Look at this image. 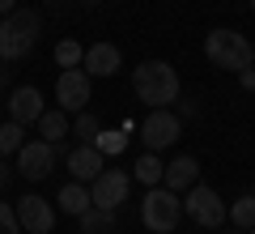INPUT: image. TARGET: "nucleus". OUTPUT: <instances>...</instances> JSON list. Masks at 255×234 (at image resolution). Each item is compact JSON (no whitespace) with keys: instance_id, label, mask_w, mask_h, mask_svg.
I'll list each match as a JSON object with an SVG mask.
<instances>
[{"instance_id":"nucleus-1","label":"nucleus","mask_w":255,"mask_h":234,"mask_svg":"<svg viewBox=\"0 0 255 234\" xmlns=\"http://www.w3.org/2000/svg\"><path fill=\"white\" fill-rule=\"evenodd\" d=\"M38 34H43V21H38L34 9H21L17 4L13 13H4V21H0V60L4 64L26 60V55L34 51Z\"/></svg>"},{"instance_id":"nucleus-2","label":"nucleus","mask_w":255,"mask_h":234,"mask_svg":"<svg viewBox=\"0 0 255 234\" xmlns=\"http://www.w3.org/2000/svg\"><path fill=\"white\" fill-rule=\"evenodd\" d=\"M132 90L149 107H170V102H179V72L166 60H145L132 72Z\"/></svg>"},{"instance_id":"nucleus-3","label":"nucleus","mask_w":255,"mask_h":234,"mask_svg":"<svg viewBox=\"0 0 255 234\" xmlns=\"http://www.w3.org/2000/svg\"><path fill=\"white\" fill-rule=\"evenodd\" d=\"M204 55L213 60V68H226V72H243V68H251V60H255L247 34H238V30H213V34L204 38Z\"/></svg>"},{"instance_id":"nucleus-4","label":"nucleus","mask_w":255,"mask_h":234,"mask_svg":"<svg viewBox=\"0 0 255 234\" xmlns=\"http://www.w3.org/2000/svg\"><path fill=\"white\" fill-rule=\"evenodd\" d=\"M179 217H183V200H179V192L162 188V183L145 192V200H140V222H145V230H153V234H170L174 226H179Z\"/></svg>"},{"instance_id":"nucleus-5","label":"nucleus","mask_w":255,"mask_h":234,"mask_svg":"<svg viewBox=\"0 0 255 234\" xmlns=\"http://www.w3.org/2000/svg\"><path fill=\"white\" fill-rule=\"evenodd\" d=\"M183 213L196 226H204V230H217V226L226 222V200L213 188H204V183H191L187 196H183Z\"/></svg>"},{"instance_id":"nucleus-6","label":"nucleus","mask_w":255,"mask_h":234,"mask_svg":"<svg viewBox=\"0 0 255 234\" xmlns=\"http://www.w3.org/2000/svg\"><path fill=\"white\" fill-rule=\"evenodd\" d=\"M94 77L85 68H60V81H55V102H60V111H68V115H77V111L90 107V90H94Z\"/></svg>"},{"instance_id":"nucleus-7","label":"nucleus","mask_w":255,"mask_h":234,"mask_svg":"<svg viewBox=\"0 0 255 234\" xmlns=\"http://www.w3.org/2000/svg\"><path fill=\"white\" fill-rule=\"evenodd\" d=\"M55 171V145L51 141H26L17 149V175L21 179H30V183H38V179H47V175Z\"/></svg>"},{"instance_id":"nucleus-8","label":"nucleus","mask_w":255,"mask_h":234,"mask_svg":"<svg viewBox=\"0 0 255 234\" xmlns=\"http://www.w3.org/2000/svg\"><path fill=\"white\" fill-rule=\"evenodd\" d=\"M179 132H183V124H179V115H170L166 107H153L145 115V124H140V141H145V149H166V145H174L179 141Z\"/></svg>"},{"instance_id":"nucleus-9","label":"nucleus","mask_w":255,"mask_h":234,"mask_svg":"<svg viewBox=\"0 0 255 234\" xmlns=\"http://www.w3.org/2000/svg\"><path fill=\"white\" fill-rule=\"evenodd\" d=\"M128 192H132V175H128V171H115V166H111V171L102 166V175L90 183V200H94L98 209H115V205H124Z\"/></svg>"},{"instance_id":"nucleus-10","label":"nucleus","mask_w":255,"mask_h":234,"mask_svg":"<svg viewBox=\"0 0 255 234\" xmlns=\"http://www.w3.org/2000/svg\"><path fill=\"white\" fill-rule=\"evenodd\" d=\"M13 213H17V226L30 234H51L55 230V205H47L43 196H21L17 205H13Z\"/></svg>"},{"instance_id":"nucleus-11","label":"nucleus","mask_w":255,"mask_h":234,"mask_svg":"<svg viewBox=\"0 0 255 234\" xmlns=\"http://www.w3.org/2000/svg\"><path fill=\"white\" fill-rule=\"evenodd\" d=\"M38 115H43V94L34 85H17L9 94V119L26 128V124H38Z\"/></svg>"},{"instance_id":"nucleus-12","label":"nucleus","mask_w":255,"mask_h":234,"mask_svg":"<svg viewBox=\"0 0 255 234\" xmlns=\"http://www.w3.org/2000/svg\"><path fill=\"white\" fill-rule=\"evenodd\" d=\"M191 183H200V162H196L191 153H179L174 162L162 166V188H170V192H187Z\"/></svg>"},{"instance_id":"nucleus-13","label":"nucleus","mask_w":255,"mask_h":234,"mask_svg":"<svg viewBox=\"0 0 255 234\" xmlns=\"http://www.w3.org/2000/svg\"><path fill=\"white\" fill-rule=\"evenodd\" d=\"M119 64H124V55H119L115 43H94L90 51L81 55V68L90 72V77H115Z\"/></svg>"},{"instance_id":"nucleus-14","label":"nucleus","mask_w":255,"mask_h":234,"mask_svg":"<svg viewBox=\"0 0 255 234\" xmlns=\"http://www.w3.org/2000/svg\"><path fill=\"white\" fill-rule=\"evenodd\" d=\"M102 166H107V158H102L94 145H77V149L68 153V171H73L77 183H94L102 175Z\"/></svg>"},{"instance_id":"nucleus-15","label":"nucleus","mask_w":255,"mask_h":234,"mask_svg":"<svg viewBox=\"0 0 255 234\" xmlns=\"http://www.w3.org/2000/svg\"><path fill=\"white\" fill-rule=\"evenodd\" d=\"M55 205H60L64 213L81 217L85 209L94 205V200H90V183H77V179H73V183H64V188H60V196H55Z\"/></svg>"},{"instance_id":"nucleus-16","label":"nucleus","mask_w":255,"mask_h":234,"mask_svg":"<svg viewBox=\"0 0 255 234\" xmlns=\"http://www.w3.org/2000/svg\"><path fill=\"white\" fill-rule=\"evenodd\" d=\"M81 234H115V209H98V205H90L81 217Z\"/></svg>"},{"instance_id":"nucleus-17","label":"nucleus","mask_w":255,"mask_h":234,"mask_svg":"<svg viewBox=\"0 0 255 234\" xmlns=\"http://www.w3.org/2000/svg\"><path fill=\"white\" fill-rule=\"evenodd\" d=\"M38 132H43V141H51V145H60L64 136H68V111H43L38 115Z\"/></svg>"},{"instance_id":"nucleus-18","label":"nucleus","mask_w":255,"mask_h":234,"mask_svg":"<svg viewBox=\"0 0 255 234\" xmlns=\"http://www.w3.org/2000/svg\"><path fill=\"white\" fill-rule=\"evenodd\" d=\"M132 179H140L145 188H157L162 183V162H157V153L153 149H145L136 158V166H132Z\"/></svg>"},{"instance_id":"nucleus-19","label":"nucleus","mask_w":255,"mask_h":234,"mask_svg":"<svg viewBox=\"0 0 255 234\" xmlns=\"http://www.w3.org/2000/svg\"><path fill=\"white\" fill-rule=\"evenodd\" d=\"M90 145L102 153V158H115V153L128 149V128H115V132H102V128H98V136H94Z\"/></svg>"},{"instance_id":"nucleus-20","label":"nucleus","mask_w":255,"mask_h":234,"mask_svg":"<svg viewBox=\"0 0 255 234\" xmlns=\"http://www.w3.org/2000/svg\"><path fill=\"white\" fill-rule=\"evenodd\" d=\"M226 217L234 226H243V230H251V226H255V196H251V192H243V196L226 209Z\"/></svg>"},{"instance_id":"nucleus-21","label":"nucleus","mask_w":255,"mask_h":234,"mask_svg":"<svg viewBox=\"0 0 255 234\" xmlns=\"http://www.w3.org/2000/svg\"><path fill=\"white\" fill-rule=\"evenodd\" d=\"M21 145H26V128L13 124V119H4V124H0V153L9 158V153L21 149Z\"/></svg>"},{"instance_id":"nucleus-22","label":"nucleus","mask_w":255,"mask_h":234,"mask_svg":"<svg viewBox=\"0 0 255 234\" xmlns=\"http://www.w3.org/2000/svg\"><path fill=\"white\" fill-rule=\"evenodd\" d=\"M81 43H77V38H60V43H55V64H60V68H81Z\"/></svg>"},{"instance_id":"nucleus-23","label":"nucleus","mask_w":255,"mask_h":234,"mask_svg":"<svg viewBox=\"0 0 255 234\" xmlns=\"http://www.w3.org/2000/svg\"><path fill=\"white\" fill-rule=\"evenodd\" d=\"M98 119H94L90 115V111H77V128H73V136H77V145H90L94 141V136H98Z\"/></svg>"},{"instance_id":"nucleus-24","label":"nucleus","mask_w":255,"mask_h":234,"mask_svg":"<svg viewBox=\"0 0 255 234\" xmlns=\"http://www.w3.org/2000/svg\"><path fill=\"white\" fill-rule=\"evenodd\" d=\"M0 234H21V226H17V213H13L4 200H0Z\"/></svg>"},{"instance_id":"nucleus-25","label":"nucleus","mask_w":255,"mask_h":234,"mask_svg":"<svg viewBox=\"0 0 255 234\" xmlns=\"http://www.w3.org/2000/svg\"><path fill=\"white\" fill-rule=\"evenodd\" d=\"M238 85H243V90H255V68H243V72H238Z\"/></svg>"},{"instance_id":"nucleus-26","label":"nucleus","mask_w":255,"mask_h":234,"mask_svg":"<svg viewBox=\"0 0 255 234\" xmlns=\"http://www.w3.org/2000/svg\"><path fill=\"white\" fill-rule=\"evenodd\" d=\"M17 9V0H0V13H13Z\"/></svg>"},{"instance_id":"nucleus-27","label":"nucleus","mask_w":255,"mask_h":234,"mask_svg":"<svg viewBox=\"0 0 255 234\" xmlns=\"http://www.w3.org/2000/svg\"><path fill=\"white\" fill-rule=\"evenodd\" d=\"M0 183H9V166L4 162H0Z\"/></svg>"},{"instance_id":"nucleus-28","label":"nucleus","mask_w":255,"mask_h":234,"mask_svg":"<svg viewBox=\"0 0 255 234\" xmlns=\"http://www.w3.org/2000/svg\"><path fill=\"white\" fill-rule=\"evenodd\" d=\"M247 234H255V226H251V230H247Z\"/></svg>"},{"instance_id":"nucleus-29","label":"nucleus","mask_w":255,"mask_h":234,"mask_svg":"<svg viewBox=\"0 0 255 234\" xmlns=\"http://www.w3.org/2000/svg\"><path fill=\"white\" fill-rule=\"evenodd\" d=\"M0 90H4V81H0Z\"/></svg>"},{"instance_id":"nucleus-30","label":"nucleus","mask_w":255,"mask_h":234,"mask_svg":"<svg viewBox=\"0 0 255 234\" xmlns=\"http://www.w3.org/2000/svg\"><path fill=\"white\" fill-rule=\"evenodd\" d=\"M251 9H255V0H251Z\"/></svg>"},{"instance_id":"nucleus-31","label":"nucleus","mask_w":255,"mask_h":234,"mask_svg":"<svg viewBox=\"0 0 255 234\" xmlns=\"http://www.w3.org/2000/svg\"><path fill=\"white\" fill-rule=\"evenodd\" d=\"M209 234H217V230H209Z\"/></svg>"},{"instance_id":"nucleus-32","label":"nucleus","mask_w":255,"mask_h":234,"mask_svg":"<svg viewBox=\"0 0 255 234\" xmlns=\"http://www.w3.org/2000/svg\"><path fill=\"white\" fill-rule=\"evenodd\" d=\"M251 51H255V47H251Z\"/></svg>"}]
</instances>
